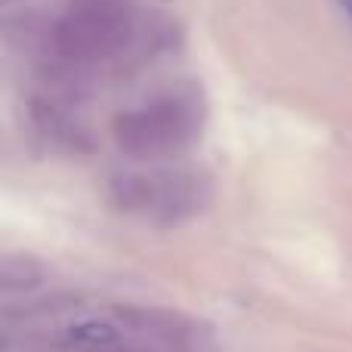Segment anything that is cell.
<instances>
[{
    "instance_id": "6da1fadb",
    "label": "cell",
    "mask_w": 352,
    "mask_h": 352,
    "mask_svg": "<svg viewBox=\"0 0 352 352\" xmlns=\"http://www.w3.org/2000/svg\"><path fill=\"white\" fill-rule=\"evenodd\" d=\"M173 34L152 0H72L50 31V56L68 78L127 72L170 50Z\"/></svg>"
},
{
    "instance_id": "7a4b0ae2",
    "label": "cell",
    "mask_w": 352,
    "mask_h": 352,
    "mask_svg": "<svg viewBox=\"0 0 352 352\" xmlns=\"http://www.w3.org/2000/svg\"><path fill=\"white\" fill-rule=\"evenodd\" d=\"M204 130V99L198 90H167L124 109L111 121V140L124 158L136 164H161L179 158Z\"/></svg>"
},
{
    "instance_id": "3957f363",
    "label": "cell",
    "mask_w": 352,
    "mask_h": 352,
    "mask_svg": "<svg viewBox=\"0 0 352 352\" xmlns=\"http://www.w3.org/2000/svg\"><path fill=\"white\" fill-rule=\"evenodd\" d=\"M213 186L207 173L192 167L118 173L111 179V201L127 213L148 217L158 226H179L210 204Z\"/></svg>"
},
{
    "instance_id": "277c9868",
    "label": "cell",
    "mask_w": 352,
    "mask_h": 352,
    "mask_svg": "<svg viewBox=\"0 0 352 352\" xmlns=\"http://www.w3.org/2000/svg\"><path fill=\"white\" fill-rule=\"evenodd\" d=\"M118 318L127 328L140 331L146 337H155V340H164V343H182L192 334V324L179 312L155 309V306H124V309H118Z\"/></svg>"
},
{
    "instance_id": "5b68a950",
    "label": "cell",
    "mask_w": 352,
    "mask_h": 352,
    "mask_svg": "<svg viewBox=\"0 0 352 352\" xmlns=\"http://www.w3.org/2000/svg\"><path fill=\"white\" fill-rule=\"evenodd\" d=\"M43 281V266L31 256L10 254L0 263V291L3 294H19V291H34Z\"/></svg>"
},
{
    "instance_id": "8992f818",
    "label": "cell",
    "mask_w": 352,
    "mask_h": 352,
    "mask_svg": "<svg viewBox=\"0 0 352 352\" xmlns=\"http://www.w3.org/2000/svg\"><path fill=\"white\" fill-rule=\"evenodd\" d=\"M121 340V331L109 322H96V318H87L68 328V343L78 349H90V352H105L111 346H118Z\"/></svg>"
},
{
    "instance_id": "52a82bcc",
    "label": "cell",
    "mask_w": 352,
    "mask_h": 352,
    "mask_svg": "<svg viewBox=\"0 0 352 352\" xmlns=\"http://www.w3.org/2000/svg\"><path fill=\"white\" fill-rule=\"evenodd\" d=\"M340 6H343V10H346L349 16H352V0H340Z\"/></svg>"
}]
</instances>
